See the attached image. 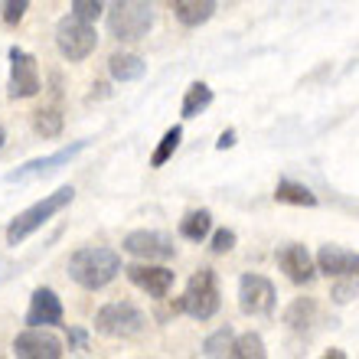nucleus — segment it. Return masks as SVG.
<instances>
[{
    "instance_id": "obj_7",
    "label": "nucleus",
    "mask_w": 359,
    "mask_h": 359,
    "mask_svg": "<svg viewBox=\"0 0 359 359\" xmlns=\"http://www.w3.org/2000/svg\"><path fill=\"white\" fill-rule=\"evenodd\" d=\"M88 144H92V141H72L69 147H62V151H56V154H49V157L27 161L23 167L10 170L4 180H7V183H33V180H39V177H49V173H56V170H62V167H69L79 154H86Z\"/></svg>"
},
{
    "instance_id": "obj_1",
    "label": "nucleus",
    "mask_w": 359,
    "mask_h": 359,
    "mask_svg": "<svg viewBox=\"0 0 359 359\" xmlns=\"http://www.w3.org/2000/svg\"><path fill=\"white\" fill-rule=\"evenodd\" d=\"M121 255L114 248H102V245H86L79 248L76 255L69 258V278L86 287V291H102L121 274Z\"/></svg>"
},
{
    "instance_id": "obj_31",
    "label": "nucleus",
    "mask_w": 359,
    "mask_h": 359,
    "mask_svg": "<svg viewBox=\"0 0 359 359\" xmlns=\"http://www.w3.org/2000/svg\"><path fill=\"white\" fill-rule=\"evenodd\" d=\"M232 144H236V131L229 128V131H222V137L216 141V147H219V151H226V147H232Z\"/></svg>"
},
{
    "instance_id": "obj_11",
    "label": "nucleus",
    "mask_w": 359,
    "mask_h": 359,
    "mask_svg": "<svg viewBox=\"0 0 359 359\" xmlns=\"http://www.w3.org/2000/svg\"><path fill=\"white\" fill-rule=\"evenodd\" d=\"M62 340L56 333H49L46 327H27L13 340V356L20 359H59L62 356Z\"/></svg>"
},
{
    "instance_id": "obj_16",
    "label": "nucleus",
    "mask_w": 359,
    "mask_h": 359,
    "mask_svg": "<svg viewBox=\"0 0 359 359\" xmlns=\"http://www.w3.org/2000/svg\"><path fill=\"white\" fill-rule=\"evenodd\" d=\"M108 72H111L114 82H137V79L147 76V62L137 53H114L108 59Z\"/></svg>"
},
{
    "instance_id": "obj_19",
    "label": "nucleus",
    "mask_w": 359,
    "mask_h": 359,
    "mask_svg": "<svg viewBox=\"0 0 359 359\" xmlns=\"http://www.w3.org/2000/svg\"><path fill=\"white\" fill-rule=\"evenodd\" d=\"M317 320V304L311 301V297H297V301L284 311V323L291 327L294 333H304L311 330V323Z\"/></svg>"
},
{
    "instance_id": "obj_27",
    "label": "nucleus",
    "mask_w": 359,
    "mask_h": 359,
    "mask_svg": "<svg viewBox=\"0 0 359 359\" xmlns=\"http://www.w3.org/2000/svg\"><path fill=\"white\" fill-rule=\"evenodd\" d=\"M72 13L88 20V23H95V20L104 13V0H72Z\"/></svg>"
},
{
    "instance_id": "obj_8",
    "label": "nucleus",
    "mask_w": 359,
    "mask_h": 359,
    "mask_svg": "<svg viewBox=\"0 0 359 359\" xmlns=\"http://www.w3.org/2000/svg\"><path fill=\"white\" fill-rule=\"evenodd\" d=\"M10 98H33L43 88V79H39V62L36 56H29L27 49L10 46Z\"/></svg>"
},
{
    "instance_id": "obj_24",
    "label": "nucleus",
    "mask_w": 359,
    "mask_h": 359,
    "mask_svg": "<svg viewBox=\"0 0 359 359\" xmlns=\"http://www.w3.org/2000/svg\"><path fill=\"white\" fill-rule=\"evenodd\" d=\"M232 343H236L232 327H219V330L209 333L206 343H203V356H232Z\"/></svg>"
},
{
    "instance_id": "obj_28",
    "label": "nucleus",
    "mask_w": 359,
    "mask_h": 359,
    "mask_svg": "<svg viewBox=\"0 0 359 359\" xmlns=\"http://www.w3.org/2000/svg\"><path fill=\"white\" fill-rule=\"evenodd\" d=\"M236 242H238V236L232 232V229H219L216 236H212V255H226V252H232L236 248Z\"/></svg>"
},
{
    "instance_id": "obj_12",
    "label": "nucleus",
    "mask_w": 359,
    "mask_h": 359,
    "mask_svg": "<svg viewBox=\"0 0 359 359\" xmlns=\"http://www.w3.org/2000/svg\"><path fill=\"white\" fill-rule=\"evenodd\" d=\"M124 274H128V281H131L134 287H141L154 301H163V297L170 294L173 281H177V274L163 265H128Z\"/></svg>"
},
{
    "instance_id": "obj_9",
    "label": "nucleus",
    "mask_w": 359,
    "mask_h": 359,
    "mask_svg": "<svg viewBox=\"0 0 359 359\" xmlns=\"http://www.w3.org/2000/svg\"><path fill=\"white\" fill-rule=\"evenodd\" d=\"M121 248L134 258H144V262H167V258L177 255L173 238L163 236V232H154V229H137L131 236H124Z\"/></svg>"
},
{
    "instance_id": "obj_23",
    "label": "nucleus",
    "mask_w": 359,
    "mask_h": 359,
    "mask_svg": "<svg viewBox=\"0 0 359 359\" xmlns=\"http://www.w3.org/2000/svg\"><path fill=\"white\" fill-rule=\"evenodd\" d=\"M180 141H183V128H180V124H173L170 131H163L161 144H157V151L151 154V167H163V163L170 161L173 154H177Z\"/></svg>"
},
{
    "instance_id": "obj_6",
    "label": "nucleus",
    "mask_w": 359,
    "mask_h": 359,
    "mask_svg": "<svg viewBox=\"0 0 359 359\" xmlns=\"http://www.w3.org/2000/svg\"><path fill=\"white\" fill-rule=\"evenodd\" d=\"M219 281L212 268H199L189 278L187 291H183V313H189L193 320H209L219 311Z\"/></svg>"
},
{
    "instance_id": "obj_26",
    "label": "nucleus",
    "mask_w": 359,
    "mask_h": 359,
    "mask_svg": "<svg viewBox=\"0 0 359 359\" xmlns=\"http://www.w3.org/2000/svg\"><path fill=\"white\" fill-rule=\"evenodd\" d=\"M29 0H0V13H4V23L7 27H17L20 20L27 17Z\"/></svg>"
},
{
    "instance_id": "obj_3",
    "label": "nucleus",
    "mask_w": 359,
    "mask_h": 359,
    "mask_svg": "<svg viewBox=\"0 0 359 359\" xmlns=\"http://www.w3.org/2000/svg\"><path fill=\"white\" fill-rule=\"evenodd\" d=\"M154 0H111L108 7V29L121 43H137L154 29Z\"/></svg>"
},
{
    "instance_id": "obj_14",
    "label": "nucleus",
    "mask_w": 359,
    "mask_h": 359,
    "mask_svg": "<svg viewBox=\"0 0 359 359\" xmlns=\"http://www.w3.org/2000/svg\"><path fill=\"white\" fill-rule=\"evenodd\" d=\"M317 271L327 278H356L359 274V252H350L343 245H320L317 252Z\"/></svg>"
},
{
    "instance_id": "obj_29",
    "label": "nucleus",
    "mask_w": 359,
    "mask_h": 359,
    "mask_svg": "<svg viewBox=\"0 0 359 359\" xmlns=\"http://www.w3.org/2000/svg\"><path fill=\"white\" fill-rule=\"evenodd\" d=\"M356 294H359V281H356V278H353V281H340V284H337V287H333V294H330V297H333V301H337V304H346V301H353Z\"/></svg>"
},
{
    "instance_id": "obj_17",
    "label": "nucleus",
    "mask_w": 359,
    "mask_h": 359,
    "mask_svg": "<svg viewBox=\"0 0 359 359\" xmlns=\"http://www.w3.org/2000/svg\"><path fill=\"white\" fill-rule=\"evenodd\" d=\"M173 13L183 27H203L216 13V0H173Z\"/></svg>"
},
{
    "instance_id": "obj_30",
    "label": "nucleus",
    "mask_w": 359,
    "mask_h": 359,
    "mask_svg": "<svg viewBox=\"0 0 359 359\" xmlns=\"http://www.w3.org/2000/svg\"><path fill=\"white\" fill-rule=\"evenodd\" d=\"M69 350L72 353H86L88 350V333L79 327H69Z\"/></svg>"
},
{
    "instance_id": "obj_2",
    "label": "nucleus",
    "mask_w": 359,
    "mask_h": 359,
    "mask_svg": "<svg viewBox=\"0 0 359 359\" xmlns=\"http://www.w3.org/2000/svg\"><path fill=\"white\" fill-rule=\"evenodd\" d=\"M72 199H76V189L72 187H59L56 193H49V196H43L39 203H33L29 209H23L13 222L7 226V242L10 245H23L36 229H43L53 216H59L62 209L72 206Z\"/></svg>"
},
{
    "instance_id": "obj_18",
    "label": "nucleus",
    "mask_w": 359,
    "mask_h": 359,
    "mask_svg": "<svg viewBox=\"0 0 359 359\" xmlns=\"http://www.w3.org/2000/svg\"><path fill=\"white\" fill-rule=\"evenodd\" d=\"M274 199H278V203H287V206H317L313 189L297 183V180H281V183L274 187Z\"/></svg>"
},
{
    "instance_id": "obj_20",
    "label": "nucleus",
    "mask_w": 359,
    "mask_h": 359,
    "mask_svg": "<svg viewBox=\"0 0 359 359\" xmlns=\"http://www.w3.org/2000/svg\"><path fill=\"white\" fill-rule=\"evenodd\" d=\"M212 104V88L206 86V82H193V86L187 88V95H183V108H180V114L183 118H196V114H203Z\"/></svg>"
},
{
    "instance_id": "obj_15",
    "label": "nucleus",
    "mask_w": 359,
    "mask_h": 359,
    "mask_svg": "<svg viewBox=\"0 0 359 359\" xmlns=\"http://www.w3.org/2000/svg\"><path fill=\"white\" fill-rule=\"evenodd\" d=\"M278 265H281V271L287 274L294 284H311L313 274H317V265H313L311 252L304 245H297V242H291V245H284L281 252H278Z\"/></svg>"
},
{
    "instance_id": "obj_5",
    "label": "nucleus",
    "mask_w": 359,
    "mask_h": 359,
    "mask_svg": "<svg viewBox=\"0 0 359 359\" xmlns=\"http://www.w3.org/2000/svg\"><path fill=\"white\" fill-rule=\"evenodd\" d=\"M98 46V33H95V23L88 20L76 17V13H69L56 23V49L69 62H82L88 59Z\"/></svg>"
},
{
    "instance_id": "obj_21",
    "label": "nucleus",
    "mask_w": 359,
    "mask_h": 359,
    "mask_svg": "<svg viewBox=\"0 0 359 359\" xmlns=\"http://www.w3.org/2000/svg\"><path fill=\"white\" fill-rule=\"evenodd\" d=\"M209 229H212V212L209 209H196V212H189L180 222V236L189 238V242H203L209 236Z\"/></svg>"
},
{
    "instance_id": "obj_25",
    "label": "nucleus",
    "mask_w": 359,
    "mask_h": 359,
    "mask_svg": "<svg viewBox=\"0 0 359 359\" xmlns=\"http://www.w3.org/2000/svg\"><path fill=\"white\" fill-rule=\"evenodd\" d=\"M232 356H238V359H265L268 356L265 340H262L258 333H242V337H236V343H232Z\"/></svg>"
},
{
    "instance_id": "obj_22",
    "label": "nucleus",
    "mask_w": 359,
    "mask_h": 359,
    "mask_svg": "<svg viewBox=\"0 0 359 359\" xmlns=\"http://www.w3.org/2000/svg\"><path fill=\"white\" fill-rule=\"evenodd\" d=\"M33 131L43 134V137H59V131H62V108L59 104H43L33 114Z\"/></svg>"
},
{
    "instance_id": "obj_10",
    "label": "nucleus",
    "mask_w": 359,
    "mask_h": 359,
    "mask_svg": "<svg viewBox=\"0 0 359 359\" xmlns=\"http://www.w3.org/2000/svg\"><path fill=\"white\" fill-rule=\"evenodd\" d=\"M238 307L248 317H265L274 311V284L262 274H242L238 281Z\"/></svg>"
},
{
    "instance_id": "obj_32",
    "label": "nucleus",
    "mask_w": 359,
    "mask_h": 359,
    "mask_svg": "<svg viewBox=\"0 0 359 359\" xmlns=\"http://www.w3.org/2000/svg\"><path fill=\"white\" fill-rule=\"evenodd\" d=\"M4 141H7V131H4V124H0V147H4Z\"/></svg>"
},
{
    "instance_id": "obj_13",
    "label": "nucleus",
    "mask_w": 359,
    "mask_h": 359,
    "mask_svg": "<svg viewBox=\"0 0 359 359\" xmlns=\"http://www.w3.org/2000/svg\"><path fill=\"white\" fill-rule=\"evenodd\" d=\"M62 323V301L53 287H36L29 297L27 327H59Z\"/></svg>"
},
{
    "instance_id": "obj_4",
    "label": "nucleus",
    "mask_w": 359,
    "mask_h": 359,
    "mask_svg": "<svg viewBox=\"0 0 359 359\" xmlns=\"http://www.w3.org/2000/svg\"><path fill=\"white\" fill-rule=\"evenodd\" d=\"M95 330L111 340H134L147 330V313L128 301H111L95 313Z\"/></svg>"
}]
</instances>
